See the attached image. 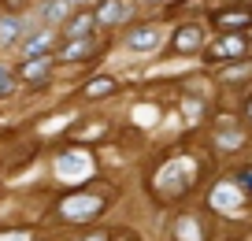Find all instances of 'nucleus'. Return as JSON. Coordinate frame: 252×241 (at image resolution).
Wrapping results in <instances>:
<instances>
[{
    "instance_id": "nucleus-1",
    "label": "nucleus",
    "mask_w": 252,
    "mask_h": 241,
    "mask_svg": "<svg viewBox=\"0 0 252 241\" xmlns=\"http://www.w3.org/2000/svg\"><path fill=\"white\" fill-rule=\"evenodd\" d=\"M245 52H249V37H245V34H226V37H219L212 48H208L204 60H212V63H219V60H241Z\"/></svg>"
},
{
    "instance_id": "nucleus-2",
    "label": "nucleus",
    "mask_w": 252,
    "mask_h": 241,
    "mask_svg": "<svg viewBox=\"0 0 252 241\" xmlns=\"http://www.w3.org/2000/svg\"><path fill=\"white\" fill-rule=\"evenodd\" d=\"M212 26L222 34H241L245 26H252V8H222L212 15Z\"/></svg>"
},
{
    "instance_id": "nucleus-3",
    "label": "nucleus",
    "mask_w": 252,
    "mask_h": 241,
    "mask_svg": "<svg viewBox=\"0 0 252 241\" xmlns=\"http://www.w3.org/2000/svg\"><path fill=\"white\" fill-rule=\"evenodd\" d=\"M200 45H204V26H182V30L174 34V52L178 56L197 52Z\"/></svg>"
},
{
    "instance_id": "nucleus-4",
    "label": "nucleus",
    "mask_w": 252,
    "mask_h": 241,
    "mask_svg": "<svg viewBox=\"0 0 252 241\" xmlns=\"http://www.w3.org/2000/svg\"><path fill=\"white\" fill-rule=\"evenodd\" d=\"M96 26V11H78L74 19H67V26H63V34H67V41L74 37H89Z\"/></svg>"
},
{
    "instance_id": "nucleus-5",
    "label": "nucleus",
    "mask_w": 252,
    "mask_h": 241,
    "mask_svg": "<svg viewBox=\"0 0 252 241\" xmlns=\"http://www.w3.org/2000/svg\"><path fill=\"white\" fill-rule=\"evenodd\" d=\"M23 34H26V23H23L19 15H0V48L15 45Z\"/></svg>"
},
{
    "instance_id": "nucleus-6",
    "label": "nucleus",
    "mask_w": 252,
    "mask_h": 241,
    "mask_svg": "<svg viewBox=\"0 0 252 241\" xmlns=\"http://www.w3.org/2000/svg\"><path fill=\"white\" fill-rule=\"evenodd\" d=\"M48 70H52V56H33V60L23 63V78L26 82H45Z\"/></svg>"
},
{
    "instance_id": "nucleus-7",
    "label": "nucleus",
    "mask_w": 252,
    "mask_h": 241,
    "mask_svg": "<svg viewBox=\"0 0 252 241\" xmlns=\"http://www.w3.org/2000/svg\"><path fill=\"white\" fill-rule=\"evenodd\" d=\"M48 45H52V30H41V34H33V37L23 45V56H26V60H33V56H48Z\"/></svg>"
},
{
    "instance_id": "nucleus-8",
    "label": "nucleus",
    "mask_w": 252,
    "mask_h": 241,
    "mask_svg": "<svg viewBox=\"0 0 252 241\" xmlns=\"http://www.w3.org/2000/svg\"><path fill=\"white\" fill-rule=\"evenodd\" d=\"M123 15H126V4H123V0H104L100 8H96V23H100V26L119 23Z\"/></svg>"
},
{
    "instance_id": "nucleus-9",
    "label": "nucleus",
    "mask_w": 252,
    "mask_h": 241,
    "mask_svg": "<svg viewBox=\"0 0 252 241\" xmlns=\"http://www.w3.org/2000/svg\"><path fill=\"white\" fill-rule=\"evenodd\" d=\"M67 11H71V4H67V0H48L45 8H41V23L56 26V23H63V19H67Z\"/></svg>"
},
{
    "instance_id": "nucleus-10",
    "label": "nucleus",
    "mask_w": 252,
    "mask_h": 241,
    "mask_svg": "<svg viewBox=\"0 0 252 241\" xmlns=\"http://www.w3.org/2000/svg\"><path fill=\"white\" fill-rule=\"evenodd\" d=\"M89 48H93L89 37H74V41H67V45L60 48V60H86Z\"/></svg>"
},
{
    "instance_id": "nucleus-11",
    "label": "nucleus",
    "mask_w": 252,
    "mask_h": 241,
    "mask_svg": "<svg viewBox=\"0 0 252 241\" xmlns=\"http://www.w3.org/2000/svg\"><path fill=\"white\" fill-rule=\"evenodd\" d=\"M100 208V201H93V197H74V201H67V215L71 219H78V215H93V211Z\"/></svg>"
},
{
    "instance_id": "nucleus-12",
    "label": "nucleus",
    "mask_w": 252,
    "mask_h": 241,
    "mask_svg": "<svg viewBox=\"0 0 252 241\" xmlns=\"http://www.w3.org/2000/svg\"><path fill=\"white\" fill-rule=\"evenodd\" d=\"M156 41H159V34L152 30H134L130 34V48H134V52H145V48H156Z\"/></svg>"
},
{
    "instance_id": "nucleus-13",
    "label": "nucleus",
    "mask_w": 252,
    "mask_h": 241,
    "mask_svg": "<svg viewBox=\"0 0 252 241\" xmlns=\"http://www.w3.org/2000/svg\"><path fill=\"white\" fill-rule=\"evenodd\" d=\"M108 93H115V78H93V82H89L86 86V97L89 101H96V97H108Z\"/></svg>"
},
{
    "instance_id": "nucleus-14",
    "label": "nucleus",
    "mask_w": 252,
    "mask_h": 241,
    "mask_svg": "<svg viewBox=\"0 0 252 241\" xmlns=\"http://www.w3.org/2000/svg\"><path fill=\"white\" fill-rule=\"evenodd\" d=\"M212 201L219 204V208H234V204H237V189H234V186H219Z\"/></svg>"
},
{
    "instance_id": "nucleus-15",
    "label": "nucleus",
    "mask_w": 252,
    "mask_h": 241,
    "mask_svg": "<svg viewBox=\"0 0 252 241\" xmlns=\"http://www.w3.org/2000/svg\"><path fill=\"white\" fill-rule=\"evenodd\" d=\"M11 89H15V74H11V70L0 63V97H8Z\"/></svg>"
},
{
    "instance_id": "nucleus-16",
    "label": "nucleus",
    "mask_w": 252,
    "mask_h": 241,
    "mask_svg": "<svg viewBox=\"0 0 252 241\" xmlns=\"http://www.w3.org/2000/svg\"><path fill=\"white\" fill-rule=\"evenodd\" d=\"M149 4H159V0H149Z\"/></svg>"
},
{
    "instance_id": "nucleus-17",
    "label": "nucleus",
    "mask_w": 252,
    "mask_h": 241,
    "mask_svg": "<svg viewBox=\"0 0 252 241\" xmlns=\"http://www.w3.org/2000/svg\"><path fill=\"white\" fill-rule=\"evenodd\" d=\"M93 241H104V238H93Z\"/></svg>"
}]
</instances>
